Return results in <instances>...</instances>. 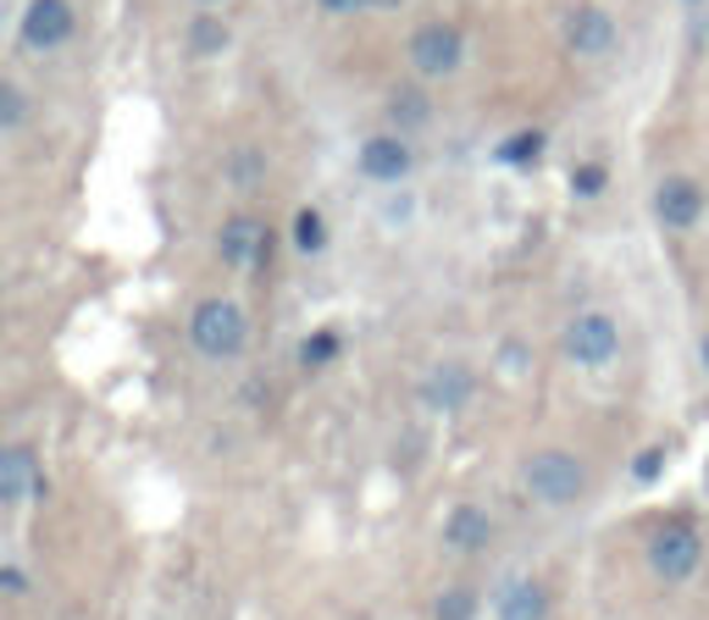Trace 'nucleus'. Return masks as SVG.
<instances>
[{"mask_svg": "<svg viewBox=\"0 0 709 620\" xmlns=\"http://www.w3.org/2000/svg\"><path fill=\"white\" fill-rule=\"evenodd\" d=\"M582 487H588V471H582L576 454L543 449V454L527 460V493H532L538 504H576Z\"/></svg>", "mask_w": 709, "mask_h": 620, "instance_id": "obj_1", "label": "nucleus"}, {"mask_svg": "<svg viewBox=\"0 0 709 620\" xmlns=\"http://www.w3.org/2000/svg\"><path fill=\"white\" fill-rule=\"evenodd\" d=\"M189 333H194V344L211 355V360H227V355H239L244 349V311L233 305V300H205L200 311H194V322H189Z\"/></svg>", "mask_w": 709, "mask_h": 620, "instance_id": "obj_2", "label": "nucleus"}, {"mask_svg": "<svg viewBox=\"0 0 709 620\" xmlns=\"http://www.w3.org/2000/svg\"><path fill=\"white\" fill-rule=\"evenodd\" d=\"M698 559H703V543H698V532L687 521H665L648 537V565H654L659 581H687L698 570Z\"/></svg>", "mask_w": 709, "mask_h": 620, "instance_id": "obj_3", "label": "nucleus"}, {"mask_svg": "<svg viewBox=\"0 0 709 620\" xmlns=\"http://www.w3.org/2000/svg\"><path fill=\"white\" fill-rule=\"evenodd\" d=\"M461 62H466V40L455 23H422L411 34V67L422 78H449V73H461Z\"/></svg>", "mask_w": 709, "mask_h": 620, "instance_id": "obj_4", "label": "nucleus"}, {"mask_svg": "<svg viewBox=\"0 0 709 620\" xmlns=\"http://www.w3.org/2000/svg\"><path fill=\"white\" fill-rule=\"evenodd\" d=\"M621 349V327L604 316V311H582L571 327H565V355L576 366H610Z\"/></svg>", "mask_w": 709, "mask_h": 620, "instance_id": "obj_5", "label": "nucleus"}, {"mask_svg": "<svg viewBox=\"0 0 709 620\" xmlns=\"http://www.w3.org/2000/svg\"><path fill=\"white\" fill-rule=\"evenodd\" d=\"M73 40V7L67 0H34L23 12V45L29 51H56Z\"/></svg>", "mask_w": 709, "mask_h": 620, "instance_id": "obj_6", "label": "nucleus"}, {"mask_svg": "<svg viewBox=\"0 0 709 620\" xmlns=\"http://www.w3.org/2000/svg\"><path fill=\"white\" fill-rule=\"evenodd\" d=\"M654 217H659L670 233L698 228V217H703V189H698L692 178H665V183L654 189Z\"/></svg>", "mask_w": 709, "mask_h": 620, "instance_id": "obj_7", "label": "nucleus"}, {"mask_svg": "<svg viewBox=\"0 0 709 620\" xmlns=\"http://www.w3.org/2000/svg\"><path fill=\"white\" fill-rule=\"evenodd\" d=\"M565 45H571L576 56H610V51H615V23H610V12L576 7V12L565 18Z\"/></svg>", "mask_w": 709, "mask_h": 620, "instance_id": "obj_8", "label": "nucleus"}, {"mask_svg": "<svg viewBox=\"0 0 709 620\" xmlns=\"http://www.w3.org/2000/svg\"><path fill=\"white\" fill-rule=\"evenodd\" d=\"M361 172H367V178H378V183H400V178L411 172V145H405V139H394V134L367 139V145H361Z\"/></svg>", "mask_w": 709, "mask_h": 620, "instance_id": "obj_9", "label": "nucleus"}, {"mask_svg": "<svg viewBox=\"0 0 709 620\" xmlns=\"http://www.w3.org/2000/svg\"><path fill=\"white\" fill-rule=\"evenodd\" d=\"M216 244H222V261H227V266H255V261H266V250H272V239H266V228H261L255 217H233Z\"/></svg>", "mask_w": 709, "mask_h": 620, "instance_id": "obj_10", "label": "nucleus"}, {"mask_svg": "<svg viewBox=\"0 0 709 620\" xmlns=\"http://www.w3.org/2000/svg\"><path fill=\"white\" fill-rule=\"evenodd\" d=\"M40 487V465H34V449H0V504H23L29 493Z\"/></svg>", "mask_w": 709, "mask_h": 620, "instance_id": "obj_11", "label": "nucleus"}, {"mask_svg": "<svg viewBox=\"0 0 709 620\" xmlns=\"http://www.w3.org/2000/svg\"><path fill=\"white\" fill-rule=\"evenodd\" d=\"M488 537H494L488 509H477V504H455V509H449V521H444V543H449V548L477 554V548H488Z\"/></svg>", "mask_w": 709, "mask_h": 620, "instance_id": "obj_12", "label": "nucleus"}, {"mask_svg": "<svg viewBox=\"0 0 709 620\" xmlns=\"http://www.w3.org/2000/svg\"><path fill=\"white\" fill-rule=\"evenodd\" d=\"M422 399H427L433 410H461V404L472 399V371H466V366H438V371L422 382Z\"/></svg>", "mask_w": 709, "mask_h": 620, "instance_id": "obj_13", "label": "nucleus"}, {"mask_svg": "<svg viewBox=\"0 0 709 620\" xmlns=\"http://www.w3.org/2000/svg\"><path fill=\"white\" fill-rule=\"evenodd\" d=\"M549 614V592H543V581H505V592H499V620H543Z\"/></svg>", "mask_w": 709, "mask_h": 620, "instance_id": "obj_14", "label": "nucleus"}, {"mask_svg": "<svg viewBox=\"0 0 709 620\" xmlns=\"http://www.w3.org/2000/svg\"><path fill=\"white\" fill-rule=\"evenodd\" d=\"M389 117H394L400 128H422V123L433 117V106H427L422 90H394V95H389Z\"/></svg>", "mask_w": 709, "mask_h": 620, "instance_id": "obj_15", "label": "nucleus"}, {"mask_svg": "<svg viewBox=\"0 0 709 620\" xmlns=\"http://www.w3.org/2000/svg\"><path fill=\"white\" fill-rule=\"evenodd\" d=\"M189 51L194 56H216V51H227V29H222V18H194L189 23Z\"/></svg>", "mask_w": 709, "mask_h": 620, "instance_id": "obj_16", "label": "nucleus"}, {"mask_svg": "<svg viewBox=\"0 0 709 620\" xmlns=\"http://www.w3.org/2000/svg\"><path fill=\"white\" fill-rule=\"evenodd\" d=\"M538 156H543V134H538V128H527V134H516V139L499 145V161H510V167H527V161H538Z\"/></svg>", "mask_w": 709, "mask_h": 620, "instance_id": "obj_17", "label": "nucleus"}, {"mask_svg": "<svg viewBox=\"0 0 709 620\" xmlns=\"http://www.w3.org/2000/svg\"><path fill=\"white\" fill-rule=\"evenodd\" d=\"M433 614H438V620H472V614H477V592H472V587H444Z\"/></svg>", "mask_w": 709, "mask_h": 620, "instance_id": "obj_18", "label": "nucleus"}, {"mask_svg": "<svg viewBox=\"0 0 709 620\" xmlns=\"http://www.w3.org/2000/svg\"><path fill=\"white\" fill-rule=\"evenodd\" d=\"M321 244H327V222H321L316 211H299V217H294V250L316 255Z\"/></svg>", "mask_w": 709, "mask_h": 620, "instance_id": "obj_19", "label": "nucleus"}, {"mask_svg": "<svg viewBox=\"0 0 709 620\" xmlns=\"http://www.w3.org/2000/svg\"><path fill=\"white\" fill-rule=\"evenodd\" d=\"M604 183H610V178H604V167H599V161H588V167H576V172H571V189H576L582 200L604 195Z\"/></svg>", "mask_w": 709, "mask_h": 620, "instance_id": "obj_20", "label": "nucleus"}, {"mask_svg": "<svg viewBox=\"0 0 709 620\" xmlns=\"http://www.w3.org/2000/svg\"><path fill=\"white\" fill-rule=\"evenodd\" d=\"M332 355H338V338H332V333H316V338H305V349H299L305 366H327Z\"/></svg>", "mask_w": 709, "mask_h": 620, "instance_id": "obj_21", "label": "nucleus"}, {"mask_svg": "<svg viewBox=\"0 0 709 620\" xmlns=\"http://www.w3.org/2000/svg\"><path fill=\"white\" fill-rule=\"evenodd\" d=\"M23 112H29V106H23V95H18V90H0V128H18V123H23Z\"/></svg>", "mask_w": 709, "mask_h": 620, "instance_id": "obj_22", "label": "nucleus"}, {"mask_svg": "<svg viewBox=\"0 0 709 620\" xmlns=\"http://www.w3.org/2000/svg\"><path fill=\"white\" fill-rule=\"evenodd\" d=\"M659 471H665V454H659V449H643V454L632 460V476H637V482H654Z\"/></svg>", "mask_w": 709, "mask_h": 620, "instance_id": "obj_23", "label": "nucleus"}, {"mask_svg": "<svg viewBox=\"0 0 709 620\" xmlns=\"http://www.w3.org/2000/svg\"><path fill=\"white\" fill-rule=\"evenodd\" d=\"M321 12H332V18H354V12H372L378 0H316Z\"/></svg>", "mask_w": 709, "mask_h": 620, "instance_id": "obj_24", "label": "nucleus"}, {"mask_svg": "<svg viewBox=\"0 0 709 620\" xmlns=\"http://www.w3.org/2000/svg\"><path fill=\"white\" fill-rule=\"evenodd\" d=\"M255 172H261V156H255V150H239V156H233V178H239V183H250Z\"/></svg>", "mask_w": 709, "mask_h": 620, "instance_id": "obj_25", "label": "nucleus"}, {"mask_svg": "<svg viewBox=\"0 0 709 620\" xmlns=\"http://www.w3.org/2000/svg\"><path fill=\"white\" fill-rule=\"evenodd\" d=\"M499 366H505V377H521V371H527V349H521V344H510V349L499 355Z\"/></svg>", "mask_w": 709, "mask_h": 620, "instance_id": "obj_26", "label": "nucleus"}, {"mask_svg": "<svg viewBox=\"0 0 709 620\" xmlns=\"http://www.w3.org/2000/svg\"><path fill=\"white\" fill-rule=\"evenodd\" d=\"M0 587H7V592H29V576L7 565V570H0Z\"/></svg>", "mask_w": 709, "mask_h": 620, "instance_id": "obj_27", "label": "nucleus"}, {"mask_svg": "<svg viewBox=\"0 0 709 620\" xmlns=\"http://www.w3.org/2000/svg\"><path fill=\"white\" fill-rule=\"evenodd\" d=\"M703 366H709V338H703Z\"/></svg>", "mask_w": 709, "mask_h": 620, "instance_id": "obj_28", "label": "nucleus"}, {"mask_svg": "<svg viewBox=\"0 0 709 620\" xmlns=\"http://www.w3.org/2000/svg\"><path fill=\"white\" fill-rule=\"evenodd\" d=\"M378 7H400V0H378Z\"/></svg>", "mask_w": 709, "mask_h": 620, "instance_id": "obj_29", "label": "nucleus"}, {"mask_svg": "<svg viewBox=\"0 0 709 620\" xmlns=\"http://www.w3.org/2000/svg\"><path fill=\"white\" fill-rule=\"evenodd\" d=\"M200 7H216V0H200Z\"/></svg>", "mask_w": 709, "mask_h": 620, "instance_id": "obj_30", "label": "nucleus"}]
</instances>
